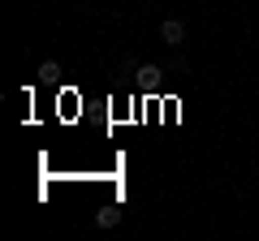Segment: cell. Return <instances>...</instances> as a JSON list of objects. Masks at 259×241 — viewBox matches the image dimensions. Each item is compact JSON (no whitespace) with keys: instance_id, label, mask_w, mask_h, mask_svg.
Returning <instances> with one entry per match:
<instances>
[{"instance_id":"cell-1","label":"cell","mask_w":259,"mask_h":241,"mask_svg":"<svg viewBox=\"0 0 259 241\" xmlns=\"http://www.w3.org/2000/svg\"><path fill=\"white\" fill-rule=\"evenodd\" d=\"M160 39H164V43H182V39H186V22H177V18H168L164 22V26H160Z\"/></svg>"},{"instance_id":"cell-2","label":"cell","mask_w":259,"mask_h":241,"mask_svg":"<svg viewBox=\"0 0 259 241\" xmlns=\"http://www.w3.org/2000/svg\"><path fill=\"white\" fill-rule=\"evenodd\" d=\"M117 220H121V211H117V207H100V211H95V224H100V228H112Z\"/></svg>"},{"instance_id":"cell-3","label":"cell","mask_w":259,"mask_h":241,"mask_svg":"<svg viewBox=\"0 0 259 241\" xmlns=\"http://www.w3.org/2000/svg\"><path fill=\"white\" fill-rule=\"evenodd\" d=\"M39 78H44V82H56V78H61V65H56V61H44V69H39Z\"/></svg>"},{"instance_id":"cell-4","label":"cell","mask_w":259,"mask_h":241,"mask_svg":"<svg viewBox=\"0 0 259 241\" xmlns=\"http://www.w3.org/2000/svg\"><path fill=\"white\" fill-rule=\"evenodd\" d=\"M139 78H143L147 86H156V82H160V69H156V65H143V69H139Z\"/></svg>"}]
</instances>
